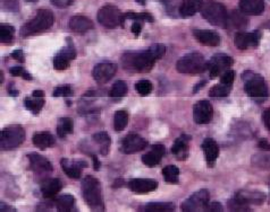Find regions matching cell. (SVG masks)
<instances>
[{
  "mask_svg": "<svg viewBox=\"0 0 270 212\" xmlns=\"http://www.w3.org/2000/svg\"><path fill=\"white\" fill-rule=\"evenodd\" d=\"M74 204H75V199L72 195H63L55 201L56 209L60 212L73 210Z\"/></svg>",
  "mask_w": 270,
  "mask_h": 212,
  "instance_id": "836d02e7",
  "label": "cell"
},
{
  "mask_svg": "<svg viewBox=\"0 0 270 212\" xmlns=\"http://www.w3.org/2000/svg\"><path fill=\"white\" fill-rule=\"evenodd\" d=\"M117 72V65L111 62L98 63L92 70L93 79L99 84H106L115 76Z\"/></svg>",
  "mask_w": 270,
  "mask_h": 212,
  "instance_id": "5bb4252c",
  "label": "cell"
},
{
  "mask_svg": "<svg viewBox=\"0 0 270 212\" xmlns=\"http://www.w3.org/2000/svg\"><path fill=\"white\" fill-rule=\"evenodd\" d=\"M244 89L248 96L255 101H264L269 96V88L262 76L252 72L243 74Z\"/></svg>",
  "mask_w": 270,
  "mask_h": 212,
  "instance_id": "277c9868",
  "label": "cell"
},
{
  "mask_svg": "<svg viewBox=\"0 0 270 212\" xmlns=\"http://www.w3.org/2000/svg\"><path fill=\"white\" fill-rule=\"evenodd\" d=\"M26 2H29V3H36V2H39V0H26Z\"/></svg>",
  "mask_w": 270,
  "mask_h": 212,
  "instance_id": "6f0895ef",
  "label": "cell"
},
{
  "mask_svg": "<svg viewBox=\"0 0 270 212\" xmlns=\"http://www.w3.org/2000/svg\"><path fill=\"white\" fill-rule=\"evenodd\" d=\"M262 121L264 125H266V128L270 131V108H267V110L263 112Z\"/></svg>",
  "mask_w": 270,
  "mask_h": 212,
  "instance_id": "681fc988",
  "label": "cell"
},
{
  "mask_svg": "<svg viewBox=\"0 0 270 212\" xmlns=\"http://www.w3.org/2000/svg\"><path fill=\"white\" fill-rule=\"evenodd\" d=\"M165 153L166 148L164 145H153L150 152L142 156V163L149 167H155L160 164Z\"/></svg>",
  "mask_w": 270,
  "mask_h": 212,
  "instance_id": "d6986e66",
  "label": "cell"
},
{
  "mask_svg": "<svg viewBox=\"0 0 270 212\" xmlns=\"http://www.w3.org/2000/svg\"><path fill=\"white\" fill-rule=\"evenodd\" d=\"M206 211H222V205L219 203V202H211V203H209Z\"/></svg>",
  "mask_w": 270,
  "mask_h": 212,
  "instance_id": "c3c4849f",
  "label": "cell"
},
{
  "mask_svg": "<svg viewBox=\"0 0 270 212\" xmlns=\"http://www.w3.org/2000/svg\"><path fill=\"white\" fill-rule=\"evenodd\" d=\"M209 194L208 190H200L191 195L188 200H185L182 204L181 209L183 211L193 212V211H206L209 204Z\"/></svg>",
  "mask_w": 270,
  "mask_h": 212,
  "instance_id": "9c48e42d",
  "label": "cell"
},
{
  "mask_svg": "<svg viewBox=\"0 0 270 212\" xmlns=\"http://www.w3.org/2000/svg\"><path fill=\"white\" fill-rule=\"evenodd\" d=\"M32 141H33V145L35 147H38L41 150H44L55 145L54 135L50 132H47V131L35 133L33 135V138H32Z\"/></svg>",
  "mask_w": 270,
  "mask_h": 212,
  "instance_id": "f1b7e54d",
  "label": "cell"
},
{
  "mask_svg": "<svg viewBox=\"0 0 270 212\" xmlns=\"http://www.w3.org/2000/svg\"><path fill=\"white\" fill-rule=\"evenodd\" d=\"M32 95L35 97H44V93L42 91H34L32 93Z\"/></svg>",
  "mask_w": 270,
  "mask_h": 212,
  "instance_id": "f5cc1de1",
  "label": "cell"
},
{
  "mask_svg": "<svg viewBox=\"0 0 270 212\" xmlns=\"http://www.w3.org/2000/svg\"><path fill=\"white\" fill-rule=\"evenodd\" d=\"M202 149L206 156V160L209 167H213L217 162V158L219 156V146L215 140L211 138L204 139L202 143Z\"/></svg>",
  "mask_w": 270,
  "mask_h": 212,
  "instance_id": "ffe728a7",
  "label": "cell"
},
{
  "mask_svg": "<svg viewBox=\"0 0 270 212\" xmlns=\"http://www.w3.org/2000/svg\"><path fill=\"white\" fill-rule=\"evenodd\" d=\"M203 3V0H183L179 7L181 16L184 18L193 16L201 9Z\"/></svg>",
  "mask_w": 270,
  "mask_h": 212,
  "instance_id": "83f0119b",
  "label": "cell"
},
{
  "mask_svg": "<svg viewBox=\"0 0 270 212\" xmlns=\"http://www.w3.org/2000/svg\"><path fill=\"white\" fill-rule=\"evenodd\" d=\"M235 197L244 204H261L264 200V194L257 191H240L235 194Z\"/></svg>",
  "mask_w": 270,
  "mask_h": 212,
  "instance_id": "484cf974",
  "label": "cell"
},
{
  "mask_svg": "<svg viewBox=\"0 0 270 212\" xmlns=\"http://www.w3.org/2000/svg\"><path fill=\"white\" fill-rule=\"evenodd\" d=\"M24 140L25 130L21 125H8L0 132V147H2V150L15 149L24 143Z\"/></svg>",
  "mask_w": 270,
  "mask_h": 212,
  "instance_id": "52a82bcc",
  "label": "cell"
},
{
  "mask_svg": "<svg viewBox=\"0 0 270 212\" xmlns=\"http://www.w3.org/2000/svg\"><path fill=\"white\" fill-rule=\"evenodd\" d=\"M232 91V85H226L220 83L219 85L213 86L209 91V95L211 97H227Z\"/></svg>",
  "mask_w": 270,
  "mask_h": 212,
  "instance_id": "74e56055",
  "label": "cell"
},
{
  "mask_svg": "<svg viewBox=\"0 0 270 212\" xmlns=\"http://www.w3.org/2000/svg\"><path fill=\"white\" fill-rule=\"evenodd\" d=\"M3 7L12 13H17L20 11L18 0H3Z\"/></svg>",
  "mask_w": 270,
  "mask_h": 212,
  "instance_id": "7bdbcfd3",
  "label": "cell"
},
{
  "mask_svg": "<svg viewBox=\"0 0 270 212\" xmlns=\"http://www.w3.org/2000/svg\"><path fill=\"white\" fill-rule=\"evenodd\" d=\"M24 105L26 107V110H29L33 114H39L42 110V107L44 105V100L43 97H35L32 95L31 97H26L24 101Z\"/></svg>",
  "mask_w": 270,
  "mask_h": 212,
  "instance_id": "d6a6232c",
  "label": "cell"
},
{
  "mask_svg": "<svg viewBox=\"0 0 270 212\" xmlns=\"http://www.w3.org/2000/svg\"><path fill=\"white\" fill-rule=\"evenodd\" d=\"M199 43L206 46H218L220 44V36L217 32L210 30H195L193 32Z\"/></svg>",
  "mask_w": 270,
  "mask_h": 212,
  "instance_id": "44dd1931",
  "label": "cell"
},
{
  "mask_svg": "<svg viewBox=\"0 0 270 212\" xmlns=\"http://www.w3.org/2000/svg\"><path fill=\"white\" fill-rule=\"evenodd\" d=\"M127 85L123 80H118V82H116L113 87H111L110 92H109V96L111 98H116V100H119V98L125 97L127 94Z\"/></svg>",
  "mask_w": 270,
  "mask_h": 212,
  "instance_id": "d590c367",
  "label": "cell"
},
{
  "mask_svg": "<svg viewBox=\"0 0 270 212\" xmlns=\"http://www.w3.org/2000/svg\"><path fill=\"white\" fill-rule=\"evenodd\" d=\"M142 30V23L141 21H134L133 25L131 27V31L134 33L135 36H139L140 33H141Z\"/></svg>",
  "mask_w": 270,
  "mask_h": 212,
  "instance_id": "7dc6e473",
  "label": "cell"
},
{
  "mask_svg": "<svg viewBox=\"0 0 270 212\" xmlns=\"http://www.w3.org/2000/svg\"><path fill=\"white\" fill-rule=\"evenodd\" d=\"M258 146H259L260 149L263 150V152H270V144L268 143L267 140H264V139L260 140Z\"/></svg>",
  "mask_w": 270,
  "mask_h": 212,
  "instance_id": "f907efd6",
  "label": "cell"
},
{
  "mask_svg": "<svg viewBox=\"0 0 270 212\" xmlns=\"http://www.w3.org/2000/svg\"><path fill=\"white\" fill-rule=\"evenodd\" d=\"M73 89L71 86H60L55 88L54 91V97H72L73 96Z\"/></svg>",
  "mask_w": 270,
  "mask_h": 212,
  "instance_id": "60d3db41",
  "label": "cell"
},
{
  "mask_svg": "<svg viewBox=\"0 0 270 212\" xmlns=\"http://www.w3.org/2000/svg\"><path fill=\"white\" fill-rule=\"evenodd\" d=\"M162 175H164L165 181L171 184H177L179 177V169L175 165H169L162 169Z\"/></svg>",
  "mask_w": 270,
  "mask_h": 212,
  "instance_id": "e575fe53",
  "label": "cell"
},
{
  "mask_svg": "<svg viewBox=\"0 0 270 212\" xmlns=\"http://www.w3.org/2000/svg\"><path fill=\"white\" fill-rule=\"evenodd\" d=\"M54 14L48 9H40L36 15L21 27L22 36H31L46 32L54 25Z\"/></svg>",
  "mask_w": 270,
  "mask_h": 212,
  "instance_id": "3957f363",
  "label": "cell"
},
{
  "mask_svg": "<svg viewBox=\"0 0 270 212\" xmlns=\"http://www.w3.org/2000/svg\"><path fill=\"white\" fill-rule=\"evenodd\" d=\"M12 56L15 60L20 61V62H24V61H25L24 52H23V50H21V49H17V50L14 51V52L12 53Z\"/></svg>",
  "mask_w": 270,
  "mask_h": 212,
  "instance_id": "bcb514c9",
  "label": "cell"
},
{
  "mask_svg": "<svg viewBox=\"0 0 270 212\" xmlns=\"http://www.w3.org/2000/svg\"><path fill=\"white\" fill-rule=\"evenodd\" d=\"M261 39V33L255 31L252 33L239 32L235 34L234 44L240 50H246L249 48H257Z\"/></svg>",
  "mask_w": 270,
  "mask_h": 212,
  "instance_id": "4fadbf2b",
  "label": "cell"
},
{
  "mask_svg": "<svg viewBox=\"0 0 270 212\" xmlns=\"http://www.w3.org/2000/svg\"><path fill=\"white\" fill-rule=\"evenodd\" d=\"M74 131V122L69 117H62L57 124V133L59 138H66V135L72 134Z\"/></svg>",
  "mask_w": 270,
  "mask_h": 212,
  "instance_id": "1f68e13d",
  "label": "cell"
},
{
  "mask_svg": "<svg viewBox=\"0 0 270 212\" xmlns=\"http://www.w3.org/2000/svg\"><path fill=\"white\" fill-rule=\"evenodd\" d=\"M166 53L164 44L156 43L150 48L139 52H126L122 55V64L129 73L146 74L151 72L156 61L161 59Z\"/></svg>",
  "mask_w": 270,
  "mask_h": 212,
  "instance_id": "6da1fadb",
  "label": "cell"
},
{
  "mask_svg": "<svg viewBox=\"0 0 270 212\" xmlns=\"http://www.w3.org/2000/svg\"><path fill=\"white\" fill-rule=\"evenodd\" d=\"M27 158L30 160L31 169L36 175H44L53 172V164H51L46 157L36 153H32L27 155Z\"/></svg>",
  "mask_w": 270,
  "mask_h": 212,
  "instance_id": "2e32d148",
  "label": "cell"
},
{
  "mask_svg": "<svg viewBox=\"0 0 270 212\" xmlns=\"http://www.w3.org/2000/svg\"><path fill=\"white\" fill-rule=\"evenodd\" d=\"M92 160H93V168H95V171H99L101 164L99 162V159L96 156V155H91Z\"/></svg>",
  "mask_w": 270,
  "mask_h": 212,
  "instance_id": "816d5d0a",
  "label": "cell"
},
{
  "mask_svg": "<svg viewBox=\"0 0 270 212\" xmlns=\"http://www.w3.org/2000/svg\"><path fill=\"white\" fill-rule=\"evenodd\" d=\"M128 123V113L126 111H117L114 116V128L116 131H122Z\"/></svg>",
  "mask_w": 270,
  "mask_h": 212,
  "instance_id": "8d00e7d4",
  "label": "cell"
},
{
  "mask_svg": "<svg viewBox=\"0 0 270 212\" xmlns=\"http://www.w3.org/2000/svg\"><path fill=\"white\" fill-rule=\"evenodd\" d=\"M148 141L146 139H143L142 136H140L135 133H129L122 140V144H120V152L131 155V154H137L139 152H142L143 149H146L148 147Z\"/></svg>",
  "mask_w": 270,
  "mask_h": 212,
  "instance_id": "7c38bea8",
  "label": "cell"
},
{
  "mask_svg": "<svg viewBox=\"0 0 270 212\" xmlns=\"http://www.w3.org/2000/svg\"><path fill=\"white\" fill-rule=\"evenodd\" d=\"M62 187L63 184L59 178H50V180H47L41 184V193L46 199H51L62 190Z\"/></svg>",
  "mask_w": 270,
  "mask_h": 212,
  "instance_id": "4316f807",
  "label": "cell"
},
{
  "mask_svg": "<svg viewBox=\"0 0 270 212\" xmlns=\"http://www.w3.org/2000/svg\"><path fill=\"white\" fill-rule=\"evenodd\" d=\"M60 165H62L63 171L68 177L73 178V180H77L82 175L83 168L87 167V164L83 160H71L68 158H63L60 160Z\"/></svg>",
  "mask_w": 270,
  "mask_h": 212,
  "instance_id": "e0dca14e",
  "label": "cell"
},
{
  "mask_svg": "<svg viewBox=\"0 0 270 212\" xmlns=\"http://www.w3.org/2000/svg\"><path fill=\"white\" fill-rule=\"evenodd\" d=\"M147 0H137V3H139L140 5H146Z\"/></svg>",
  "mask_w": 270,
  "mask_h": 212,
  "instance_id": "9f6ffc18",
  "label": "cell"
},
{
  "mask_svg": "<svg viewBox=\"0 0 270 212\" xmlns=\"http://www.w3.org/2000/svg\"><path fill=\"white\" fill-rule=\"evenodd\" d=\"M15 30L11 25H0V42L3 44H12Z\"/></svg>",
  "mask_w": 270,
  "mask_h": 212,
  "instance_id": "f35d334b",
  "label": "cell"
},
{
  "mask_svg": "<svg viewBox=\"0 0 270 212\" xmlns=\"http://www.w3.org/2000/svg\"><path fill=\"white\" fill-rule=\"evenodd\" d=\"M76 50L71 37L66 39V46L54 58V68L56 70H65L69 67L71 61L75 59Z\"/></svg>",
  "mask_w": 270,
  "mask_h": 212,
  "instance_id": "30bf717a",
  "label": "cell"
},
{
  "mask_svg": "<svg viewBox=\"0 0 270 212\" xmlns=\"http://www.w3.org/2000/svg\"><path fill=\"white\" fill-rule=\"evenodd\" d=\"M208 69V62L204 60L201 53L193 52L189 53L177 61L176 70L181 74L186 75H197L206 72Z\"/></svg>",
  "mask_w": 270,
  "mask_h": 212,
  "instance_id": "8992f818",
  "label": "cell"
},
{
  "mask_svg": "<svg viewBox=\"0 0 270 212\" xmlns=\"http://www.w3.org/2000/svg\"><path fill=\"white\" fill-rule=\"evenodd\" d=\"M213 110L208 101H200L193 107V119L198 124H208L212 119Z\"/></svg>",
  "mask_w": 270,
  "mask_h": 212,
  "instance_id": "9a60e30c",
  "label": "cell"
},
{
  "mask_svg": "<svg viewBox=\"0 0 270 212\" xmlns=\"http://www.w3.org/2000/svg\"><path fill=\"white\" fill-rule=\"evenodd\" d=\"M234 78H235V73L233 72V70H227V72H225L221 75L220 83L226 84V85H233Z\"/></svg>",
  "mask_w": 270,
  "mask_h": 212,
  "instance_id": "ee69618b",
  "label": "cell"
},
{
  "mask_svg": "<svg viewBox=\"0 0 270 212\" xmlns=\"http://www.w3.org/2000/svg\"><path fill=\"white\" fill-rule=\"evenodd\" d=\"M128 187L137 194H147L157 190L158 183L151 178H134L128 182Z\"/></svg>",
  "mask_w": 270,
  "mask_h": 212,
  "instance_id": "ac0fdd59",
  "label": "cell"
},
{
  "mask_svg": "<svg viewBox=\"0 0 270 212\" xmlns=\"http://www.w3.org/2000/svg\"><path fill=\"white\" fill-rule=\"evenodd\" d=\"M234 61L226 54H216L213 55L208 62V70L210 78H216L218 76H221L222 74L227 70H230Z\"/></svg>",
  "mask_w": 270,
  "mask_h": 212,
  "instance_id": "8fae6325",
  "label": "cell"
},
{
  "mask_svg": "<svg viewBox=\"0 0 270 212\" xmlns=\"http://www.w3.org/2000/svg\"><path fill=\"white\" fill-rule=\"evenodd\" d=\"M82 195L85 203L93 211H104L105 204L102 200L100 182L93 176H86L82 181Z\"/></svg>",
  "mask_w": 270,
  "mask_h": 212,
  "instance_id": "7a4b0ae2",
  "label": "cell"
},
{
  "mask_svg": "<svg viewBox=\"0 0 270 212\" xmlns=\"http://www.w3.org/2000/svg\"><path fill=\"white\" fill-rule=\"evenodd\" d=\"M204 84H206V82H201L200 84H198V86L194 88V92H198V91H199V88H201Z\"/></svg>",
  "mask_w": 270,
  "mask_h": 212,
  "instance_id": "11a10c76",
  "label": "cell"
},
{
  "mask_svg": "<svg viewBox=\"0 0 270 212\" xmlns=\"http://www.w3.org/2000/svg\"><path fill=\"white\" fill-rule=\"evenodd\" d=\"M190 141L191 136L188 134H182L179 138L175 140L173 147H171V154L175 155L176 159L185 160L188 158Z\"/></svg>",
  "mask_w": 270,
  "mask_h": 212,
  "instance_id": "7402d4cb",
  "label": "cell"
},
{
  "mask_svg": "<svg viewBox=\"0 0 270 212\" xmlns=\"http://www.w3.org/2000/svg\"><path fill=\"white\" fill-rule=\"evenodd\" d=\"M135 89L140 96H148L152 91V84L149 80H140L135 85Z\"/></svg>",
  "mask_w": 270,
  "mask_h": 212,
  "instance_id": "ab89813d",
  "label": "cell"
},
{
  "mask_svg": "<svg viewBox=\"0 0 270 212\" xmlns=\"http://www.w3.org/2000/svg\"><path fill=\"white\" fill-rule=\"evenodd\" d=\"M68 27L69 30L78 33V34H83V33H86L87 31L92 30L95 27L93 22L85 16H73L68 22Z\"/></svg>",
  "mask_w": 270,
  "mask_h": 212,
  "instance_id": "cb8c5ba5",
  "label": "cell"
},
{
  "mask_svg": "<svg viewBox=\"0 0 270 212\" xmlns=\"http://www.w3.org/2000/svg\"><path fill=\"white\" fill-rule=\"evenodd\" d=\"M92 139L98 146H99V150L102 156H107V155L109 154L111 146V139L109 134L105 132V131H101V132L93 134Z\"/></svg>",
  "mask_w": 270,
  "mask_h": 212,
  "instance_id": "f546056e",
  "label": "cell"
},
{
  "mask_svg": "<svg viewBox=\"0 0 270 212\" xmlns=\"http://www.w3.org/2000/svg\"><path fill=\"white\" fill-rule=\"evenodd\" d=\"M176 209V206L171 202H151L143 206V211L147 212H171Z\"/></svg>",
  "mask_w": 270,
  "mask_h": 212,
  "instance_id": "4dcf8cb0",
  "label": "cell"
},
{
  "mask_svg": "<svg viewBox=\"0 0 270 212\" xmlns=\"http://www.w3.org/2000/svg\"><path fill=\"white\" fill-rule=\"evenodd\" d=\"M200 12L204 20H207L210 24L226 28L228 13L222 4L216 0H207L203 3Z\"/></svg>",
  "mask_w": 270,
  "mask_h": 212,
  "instance_id": "5b68a950",
  "label": "cell"
},
{
  "mask_svg": "<svg viewBox=\"0 0 270 212\" xmlns=\"http://www.w3.org/2000/svg\"><path fill=\"white\" fill-rule=\"evenodd\" d=\"M123 14L114 5H106L98 12V22L106 28H115L122 25Z\"/></svg>",
  "mask_w": 270,
  "mask_h": 212,
  "instance_id": "ba28073f",
  "label": "cell"
},
{
  "mask_svg": "<svg viewBox=\"0 0 270 212\" xmlns=\"http://www.w3.org/2000/svg\"><path fill=\"white\" fill-rule=\"evenodd\" d=\"M246 26H248V18L245 17L244 13L239 11H233L231 13H228L226 28L243 31L244 28H246Z\"/></svg>",
  "mask_w": 270,
  "mask_h": 212,
  "instance_id": "d4e9b609",
  "label": "cell"
},
{
  "mask_svg": "<svg viewBox=\"0 0 270 212\" xmlns=\"http://www.w3.org/2000/svg\"><path fill=\"white\" fill-rule=\"evenodd\" d=\"M51 3H53L56 7H59V8H65L69 6V5H72L73 0H50Z\"/></svg>",
  "mask_w": 270,
  "mask_h": 212,
  "instance_id": "f6af8a7d",
  "label": "cell"
},
{
  "mask_svg": "<svg viewBox=\"0 0 270 212\" xmlns=\"http://www.w3.org/2000/svg\"><path fill=\"white\" fill-rule=\"evenodd\" d=\"M8 93H9V95H11V96H15V97L18 96V91H13V89L9 88Z\"/></svg>",
  "mask_w": 270,
  "mask_h": 212,
  "instance_id": "db71d44e",
  "label": "cell"
},
{
  "mask_svg": "<svg viewBox=\"0 0 270 212\" xmlns=\"http://www.w3.org/2000/svg\"><path fill=\"white\" fill-rule=\"evenodd\" d=\"M9 74H11L12 76L23 77L26 80H31L32 79L31 75L27 72H25V70L23 69V67H20V65H15V67H12L11 69H9Z\"/></svg>",
  "mask_w": 270,
  "mask_h": 212,
  "instance_id": "b9f144b4",
  "label": "cell"
},
{
  "mask_svg": "<svg viewBox=\"0 0 270 212\" xmlns=\"http://www.w3.org/2000/svg\"><path fill=\"white\" fill-rule=\"evenodd\" d=\"M240 11L250 16L261 15L264 11L263 0H240Z\"/></svg>",
  "mask_w": 270,
  "mask_h": 212,
  "instance_id": "603a6c76",
  "label": "cell"
}]
</instances>
